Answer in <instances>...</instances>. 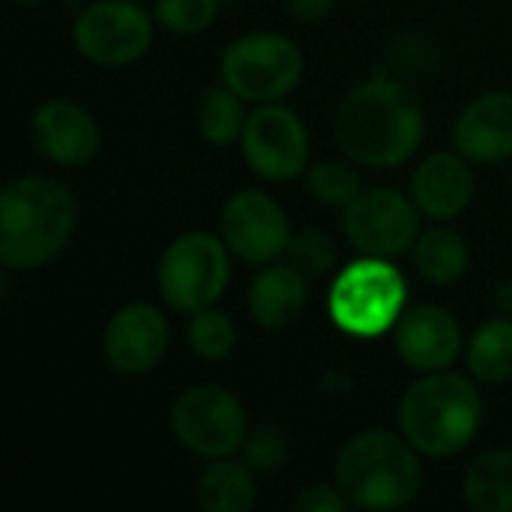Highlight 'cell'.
Wrapping results in <instances>:
<instances>
[{"instance_id": "ffe728a7", "label": "cell", "mask_w": 512, "mask_h": 512, "mask_svg": "<svg viewBox=\"0 0 512 512\" xmlns=\"http://www.w3.org/2000/svg\"><path fill=\"white\" fill-rule=\"evenodd\" d=\"M462 495L474 512H512V450L477 456L465 471Z\"/></svg>"}, {"instance_id": "44dd1931", "label": "cell", "mask_w": 512, "mask_h": 512, "mask_svg": "<svg viewBox=\"0 0 512 512\" xmlns=\"http://www.w3.org/2000/svg\"><path fill=\"white\" fill-rule=\"evenodd\" d=\"M414 264L432 285H453L471 267V252L462 234L453 228H432L414 243Z\"/></svg>"}, {"instance_id": "4fadbf2b", "label": "cell", "mask_w": 512, "mask_h": 512, "mask_svg": "<svg viewBox=\"0 0 512 512\" xmlns=\"http://www.w3.org/2000/svg\"><path fill=\"white\" fill-rule=\"evenodd\" d=\"M168 318L150 303H129L117 309L105 327L102 351L114 372L147 375L168 351Z\"/></svg>"}, {"instance_id": "5b68a950", "label": "cell", "mask_w": 512, "mask_h": 512, "mask_svg": "<svg viewBox=\"0 0 512 512\" xmlns=\"http://www.w3.org/2000/svg\"><path fill=\"white\" fill-rule=\"evenodd\" d=\"M408 309V282L390 258L363 255L330 285L327 312L333 324L354 339L390 333Z\"/></svg>"}, {"instance_id": "7402d4cb", "label": "cell", "mask_w": 512, "mask_h": 512, "mask_svg": "<svg viewBox=\"0 0 512 512\" xmlns=\"http://www.w3.org/2000/svg\"><path fill=\"white\" fill-rule=\"evenodd\" d=\"M471 375L483 384H501L512 378V321L492 318L468 342Z\"/></svg>"}, {"instance_id": "83f0119b", "label": "cell", "mask_w": 512, "mask_h": 512, "mask_svg": "<svg viewBox=\"0 0 512 512\" xmlns=\"http://www.w3.org/2000/svg\"><path fill=\"white\" fill-rule=\"evenodd\" d=\"M240 456H243V462L255 474H270V471H276L285 462L288 444H285L279 429L264 426V429H255L252 435H246V441L240 447Z\"/></svg>"}, {"instance_id": "ac0fdd59", "label": "cell", "mask_w": 512, "mask_h": 512, "mask_svg": "<svg viewBox=\"0 0 512 512\" xmlns=\"http://www.w3.org/2000/svg\"><path fill=\"white\" fill-rule=\"evenodd\" d=\"M309 303V279L291 264L264 267L249 285V312L258 327L282 330L294 324Z\"/></svg>"}, {"instance_id": "f1b7e54d", "label": "cell", "mask_w": 512, "mask_h": 512, "mask_svg": "<svg viewBox=\"0 0 512 512\" xmlns=\"http://www.w3.org/2000/svg\"><path fill=\"white\" fill-rule=\"evenodd\" d=\"M294 510L297 512H345V510H351V504H348V498L342 495V489H339V486H324V483H318V486H306V489L297 495Z\"/></svg>"}, {"instance_id": "8992f818", "label": "cell", "mask_w": 512, "mask_h": 512, "mask_svg": "<svg viewBox=\"0 0 512 512\" xmlns=\"http://www.w3.org/2000/svg\"><path fill=\"white\" fill-rule=\"evenodd\" d=\"M222 237L207 231H192L177 237L159 261V291L162 300L180 312L195 315L210 309L228 288L231 258Z\"/></svg>"}, {"instance_id": "6da1fadb", "label": "cell", "mask_w": 512, "mask_h": 512, "mask_svg": "<svg viewBox=\"0 0 512 512\" xmlns=\"http://www.w3.org/2000/svg\"><path fill=\"white\" fill-rule=\"evenodd\" d=\"M333 129L348 159L366 168H396L423 144L426 111L411 87L372 78L342 99Z\"/></svg>"}, {"instance_id": "4dcf8cb0", "label": "cell", "mask_w": 512, "mask_h": 512, "mask_svg": "<svg viewBox=\"0 0 512 512\" xmlns=\"http://www.w3.org/2000/svg\"><path fill=\"white\" fill-rule=\"evenodd\" d=\"M18 3H36V0H18Z\"/></svg>"}, {"instance_id": "4316f807", "label": "cell", "mask_w": 512, "mask_h": 512, "mask_svg": "<svg viewBox=\"0 0 512 512\" xmlns=\"http://www.w3.org/2000/svg\"><path fill=\"white\" fill-rule=\"evenodd\" d=\"M156 21L180 36L207 30L219 15V0H156Z\"/></svg>"}, {"instance_id": "7c38bea8", "label": "cell", "mask_w": 512, "mask_h": 512, "mask_svg": "<svg viewBox=\"0 0 512 512\" xmlns=\"http://www.w3.org/2000/svg\"><path fill=\"white\" fill-rule=\"evenodd\" d=\"M219 234L234 258L246 264H273L288 252L291 222L288 213L261 189L234 192L219 216Z\"/></svg>"}, {"instance_id": "9c48e42d", "label": "cell", "mask_w": 512, "mask_h": 512, "mask_svg": "<svg viewBox=\"0 0 512 512\" xmlns=\"http://www.w3.org/2000/svg\"><path fill=\"white\" fill-rule=\"evenodd\" d=\"M342 231L360 255L396 258L420 237V207L390 186L363 189L345 207Z\"/></svg>"}, {"instance_id": "9a60e30c", "label": "cell", "mask_w": 512, "mask_h": 512, "mask_svg": "<svg viewBox=\"0 0 512 512\" xmlns=\"http://www.w3.org/2000/svg\"><path fill=\"white\" fill-rule=\"evenodd\" d=\"M30 138L42 156L75 168L99 153V126L72 99H48L30 117Z\"/></svg>"}, {"instance_id": "1f68e13d", "label": "cell", "mask_w": 512, "mask_h": 512, "mask_svg": "<svg viewBox=\"0 0 512 512\" xmlns=\"http://www.w3.org/2000/svg\"><path fill=\"white\" fill-rule=\"evenodd\" d=\"M138 3H144V0H138Z\"/></svg>"}, {"instance_id": "ba28073f", "label": "cell", "mask_w": 512, "mask_h": 512, "mask_svg": "<svg viewBox=\"0 0 512 512\" xmlns=\"http://www.w3.org/2000/svg\"><path fill=\"white\" fill-rule=\"evenodd\" d=\"M171 432L183 450L201 459H228L246 441L243 402L216 384H198L177 396L171 408Z\"/></svg>"}, {"instance_id": "7a4b0ae2", "label": "cell", "mask_w": 512, "mask_h": 512, "mask_svg": "<svg viewBox=\"0 0 512 512\" xmlns=\"http://www.w3.org/2000/svg\"><path fill=\"white\" fill-rule=\"evenodd\" d=\"M75 231L72 192L42 174L15 177L0 192V261L36 270L60 255Z\"/></svg>"}, {"instance_id": "277c9868", "label": "cell", "mask_w": 512, "mask_h": 512, "mask_svg": "<svg viewBox=\"0 0 512 512\" xmlns=\"http://www.w3.org/2000/svg\"><path fill=\"white\" fill-rule=\"evenodd\" d=\"M333 474L354 510H399L423 489L417 450L405 435L384 429L354 435L339 450Z\"/></svg>"}, {"instance_id": "5bb4252c", "label": "cell", "mask_w": 512, "mask_h": 512, "mask_svg": "<svg viewBox=\"0 0 512 512\" xmlns=\"http://www.w3.org/2000/svg\"><path fill=\"white\" fill-rule=\"evenodd\" d=\"M393 345L402 363L417 372L450 369L462 354L459 321L441 306H411L393 327Z\"/></svg>"}, {"instance_id": "d6a6232c", "label": "cell", "mask_w": 512, "mask_h": 512, "mask_svg": "<svg viewBox=\"0 0 512 512\" xmlns=\"http://www.w3.org/2000/svg\"><path fill=\"white\" fill-rule=\"evenodd\" d=\"M510 303H512V300H510Z\"/></svg>"}, {"instance_id": "8fae6325", "label": "cell", "mask_w": 512, "mask_h": 512, "mask_svg": "<svg viewBox=\"0 0 512 512\" xmlns=\"http://www.w3.org/2000/svg\"><path fill=\"white\" fill-rule=\"evenodd\" d=\"M240 144L246 165L270 183H285L309 171V132L285 105H258L246 117Z\"/></svg>"}, {"instance_id": "603a6c76", "label": "cell", "mask_w": 512, "mask_h": 512, "mask_svg": "<svg viewBox=\"0 0 512 512\" xmlns=\"http://www.w3.org/2000/svg\"><path fill=\"white\" fill-rule=\"evenodd\" d=\"M246 111H243V99L228 87H210L201 99V108H198V129L201 135L216 144V147H225V144H234L243 129H246Z\"/></svg>"}, {"instance_id": "f546056e", "label": "cell", "mask_w": 512, "mask_h": 512, "mask_svg": "<svg viewBox=\"0 0 512 512\" xmlns=\"http://www.w3.org/2000/svg\"><path fill=\"white\" fill-rule=\"evenodd\" d=\"M333 3L336 0H285L288 12L294 18H303V21H318V18H327L333 12Z\"/></svg>"}, {"instance_id": "d4e9b609", "label": "cell", "mask_w": 512, "mask_h": 512, "mask_svg": "<svg viewBox=\"0 0 512 512\" xmlns=\"http://www.w3.org/2000/svg\"><path fill=\"white\" fill-rule=\"evenodd\" d=\"M186 339H189V348L201 360H222L237 345V327L225 312L210 306V309H201L192 315Z\"/></svg>"}, {"instance_id": "484cf974", "label": "cell", "mask_w": 512, "mask_h": 512, "mask_svg": "<svg viewBox=\"0 0 512 512\" xmlns=\"http://www.w3.org/2000/svg\"><path fill=\"white\" fill-rule=\"evenodd\" d=\"M285 255H288V264L297 267L306 279H318V276H327L336 267L339 249H336L333 237H327L324 231L306 228V231L291 234V243H288Z\"/></svg>"}, {"instance_id": "2e32d148", "label": "cell", "mask_w": 512, "mask_h": 512, "mask_svg": "<svg viewBox=\"0 0 512 512\" xmlns=\"http://www.w3.org/2000/svg\"><path fill=\"white\" fill-rule=\"evenodd\" d=\"M456 150L468 162L492 165L512 156V93L495 90L471 99L453 129Z\"/></svg>"}, {"instance_id": "cb8c5ba5", "label": "cell", "mask_w": 512, "mask_h": 512, "mask_svg": "<svg viewBox=\"0 0 512 512\" xmlns=\"http://www.w3.org/2000/svg\"><path fill=\"white\" fill-rule=\"evenodd\" d=\"M306 189L312 198H318L327 207H348L363 192V183H360V171L354 165L327 159L306 171Z\"/></svg>"}, {"instance_id": "e0dca14e", "label": "cell", "mask_w": 512, "mask_h": 512, "mask_svg": "<svg viewBox=\"0 0 512 512\" xmlns=\"http://www.w3.org/2000/svg\"><path fill=\"white\" fill-rule=\"evenodd\" d=\"M411 198L435 222L456 219L474 198V171L462 153H432L411 177Z\"/></svg>"}, {"instance_id": "30bf717a", "label": "cell", "mask_w": 512, "mask_h": 512, "mask_svg": "<svg viewBox=\"0 0 512 512\" xmlns=\"http://www.w3.org/2000/svg\"><path fill=\"white\" fill-rule=\"evenodd\" d=\"M75 48L96 66H129L153 42V18L138 0H99L72 27Z\"/></svg>"}, {"instance_id": "d6986e66", "label": "cell", "mask_w": 512, "mask_h": 512, "mask_svg": "<svg viewBox=\"0 0 512 512\" xmlns=\"http://www.w3.org/2000/svg\"><path fill=\"white\" fill-rule=\"evenodd\" d=\"M258 501L255 471L240 459H213L198 480V504L207 512H249Z\"/></svg>"}, {"instance_id": "52a82bcc", "label": "cell", "mask_w": 512, "mask_h": 512, "mask_svg": "<svg viewBox=\"0 0 512 512\" xmlns=\"http://www.w3.org/2000/svg\"><path fill=\"white\" fill-rule=\"evenodd\" d=\"M219 72L243 102H279L300 84L303 54L282 33H246L225 48Z\"/></svg>"}, {"instance_id": "3957f363", "label": "cell", "mask_w": 512, "mask_h": 512, "mask_svg": "<svg viewBox=\"0 0 512 512\" xmlns=\"http://www.w3.org/2000/svg\"><path fill=\"white\" fill-rule=\"evenodd\" d=\"M483 423V399L471 378L441 369L423 372L399 402V429L420 456L462 453Z\"/></svg>"}]
</instances>
